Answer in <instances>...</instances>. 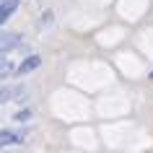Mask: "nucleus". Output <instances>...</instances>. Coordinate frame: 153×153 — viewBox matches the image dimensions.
<instances>
[{"label": "nucleus", "mask_w": 153, "mask_h": 153, "mask_svg": "<svg viewBox=\"0 0 153 153\" xmlns=\"http://www.w3.org/2000/svg\"><path fill=\"white\" fill-rule=\"evenodd\" d=\"M18 8V0H0V26L5 24Z\"/></svg>", "instance_id": "f257e3e1"}, {"label": "nucleus", "mask_w": 153, "mask_h": 153, "mask_svg": "<svg viewBox=\"0 0 153 153\" xmlns=\"http://www.w3.org/2000/svg\"><path fill=\"white\" fill-rule=\"evenodd\" d=\"M24 143V135L16 130H0V145H18Z\"/></svg>", "instance_id": "f03ea898"}, {"label": "nucleus", "mask_w": 153, "mask_h": 153, "mask_svg": "<svg viewBox=\"0 0 153 153\" xmlns=\"http://www.w3.org/2000/svg\"><path fill=\"white\" fill-rule=\"evenodd\" d=\"M39 65H42V57H39V55H31V57H26V60H24L21 65H18L16 70H18V75H24V73H31V70H36Z\"/></svg>", "instance_id": "7ed1b4c3"}, {"label": "nucleus", "mask_w": 153, "mask_h": 153, "mask_svg": "<svg viewBox=\"0 0 153 153\" xmlns=\"http://www.w3.org/2000/svg\"><path fill=\"white\" fill-rule=\"evenodd\" d=\"M18 44H21L18 34H0V55L8 52V49H13V47H18Z\"/></svg>", "instance_id": "20e7f679"}, {"label": "nucleus", "mask_w": 153, "mask_h": 153, "mask_svg": "<svg viewBox=\"0 0 153 153\" xmlns=\"http://www.w3.org/2000/svg\"><path fill=\"white\" fill-rule=\"evenodd\" d=\"M21 94H24L21 86H5V88H0V104H3V101H8L10 96H21Z\"/></svg>", "instance_id": "39448f33"}, {"label": "nucleus", "mask_w": 153, "mask_h": 153, "mask_svg": "<svg viewBox=\"0 0 153 153\" xmlns=\"http://www.w3.org/2000/svg\"><path fill=\"white\" fill-rule=\"evenodd\" d=\"M10 70H13V68H10V62H8V60H3V55H0V75H8Z\"/></svg>", "instance_id": "423d86ee"}, {"label": "nucleus", "mask_w": 153, "mask_h": 153, "mask_svg": "<svg viewBox=\"0 0 153 153\" xmlns=\"http://www.w3.org/2000/svg\"><path fill=\"white\" fill-rule=\"evenodd\" d=\"M29 117H31V112H29V109H24V112H16V117H13V120H16V122H24V120H29Z\"/></svg>", "instance_id": "0eeeda50"}, {"label": "nucleus", "mask_w": 153, "mask_h": 153, "mask_svg": "<svg viewBox=\"0 0 153 153\" xmlns=\"http://www.w3.org/2000/svg\"><path fill=\"white\" fill-rule=\"evenodd\" d=\"M42 24H44V26H49V24H52V13H49V10H47V13H44V18H42V21H39V26Z\"/></svg>", "instance_id": "6e6552de"}, {"label": "nucleus", "mask_w": 153, "mask_h": 153, "mask_svg": "<svg viewBox=\"0 0 153 153\" xmlns=\"http://www.w3.org/2000/svg\"><path fill=\"white\" fill-rule=\"evenodd\" d=\"M151 78H153V73H151Z\"/></svg>", "instance_id": "1a4fd4ad"}]
</instances>
